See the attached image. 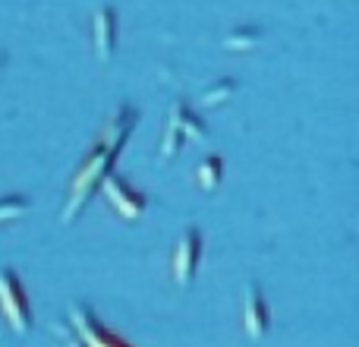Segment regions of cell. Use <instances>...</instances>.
<instances>
[{"label": "cell", "instance_id": "7a4b0ae2", "mask_svg": "<svg viewBox=\"0 0 359 347\" xmlns=\"http://www.w3.org/2000/svg\"><path fill=\"white\" fill-rule=\"evenodd\" d=\"M196 259H198V234H196V230H189V234L180 240L177 259H174V272H177V281H180V284H186V281L192 278Z\"/></svg>", "mask_w": 359, "mask_h": 347}, {"label": "cell", "instance_id": "6da1fadb", "mask_svg": "<svg viewBox=\"0 0 359 347\" xmlns=\"http://www.w3.org/2000/svg\"><path fill=\"white\" fill-rule=\"evenodd\" d=\"M0 291L10 294V300L0 297V300H4L6 319L13 322V329H16V332H25V329H29V319H25V316H29V306H25V297H22V291H19L16 275H0Z\"/></svg>", "mask_w": 359, "mask_h": 347}, {"label": "cell", "instance_id": "3957f363", "mask_svg": "<svg viewBox=\"0 0 359 347\" xmlns=\"http://www.w3.org/2000/svg\"><path fill=\"white\" fill-rule=\"evenodd\" d=\"M246 325L252 338H259L265 332V306H262V300L255 306V291H249V297H246Z\"/></svg>", "mask_w": 359, "mask_h": 347}]
</instances>
